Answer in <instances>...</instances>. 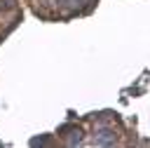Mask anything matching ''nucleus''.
<instances>
[{
    "instance_id": "nucleus-5",
    "label": "nucleus",
    "mask_w": 150,
    "mask_h": 148,
    "mask_svg": "<svg viewBox=\"0 0 150 148\" xmlns=\"http://www.w3.org/2000/svg\"><path fill=\"white\" fill-rule=\"evenodd\" d=\"M63 2H66L68 7H77V5H80V2H84V0H63Z\"/></svg>"
},
{
    "instance_id": "nucleus-1",
    "label": "nucleus",
    "mask_w": 150,
    "mask_h": 148,
    "mask_svg": "<svg viewBox=\"0 0 150 148\" xmlns=\"http://www.w3.org/2000/svg\"><path fill=\"white\" fill-rule=\"evenodd\" d=\"M115 139H117V134H115V129H110V127H101V129L96 132V143H98V146H112Z\"/></svg>"
},
{
    "instance_id": "nucleus-4",
    "label": "nucleus",
    "mask_w": 150,
    "mask_h": 148,
    "mask_svg": "<svg viewBox=\"0 0 150 148\" xmlns=\"http://www.w3.org/2000/svg\"><path fill=\"white\" fill-rule=\"evenodd\" d=\"M0 7L9 9V7H14V0H0Z\"/></svg>"
},
{
    "instance_id": "nucleus-2",
    "label": "nucleus",
    "mask_w": 150,
    "mask_h": 148,
    "mask_svg": "<svg viewBox=\"0 0 150 148\" xmlns=\"http://www.w3.org/2000/svg\"><path fill=\"white\" fill-rule=\"evenodd\" d=\"M80 141H82V132L80 129H73V136L68 139V146H77Z\"/></svg>"
},
{
    "instance_id": "nucleus-3",
    "label": "nucleus",
    "mask_w": 150,
    "mask_h": 148,
    "mask_svg": "<svg viewBox=\"0 0 150 148\" xmlns=\"http://www.w3.org/2000/svg\"><path fill=\"white\" fill-rule=\"evenodd\" d=\"M30 146H49V136H38L30 141Z\"/></svg>"
}]
</instances>
